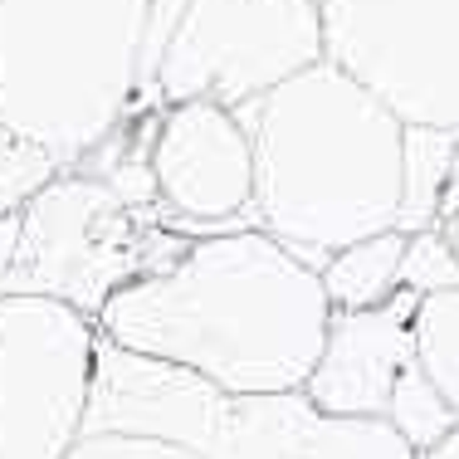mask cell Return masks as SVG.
Returning <instances> with one entry per match:
<instances>
[{
  "label": "cell",
  "mask_w": 459,
  "mask_h": 459,
  "mask_svg": "<svg viewBox=\"0 0 459 459\" xmlns=\"http://www.w3.org/2000/svg\"><path fill=\"white\" fill-rule=\"evenodd\" d=\"M401 289L425 299L440 289H459V255L440 225L411 230L406 235V259H401Z\"/></svg>",
  "instance_id": "2e32d148"
},
{
  "label": "cell",
  "mask_w": 459,
  "mask_h": 459,
  "mask_svg": "<svg viewBox=\"0 0 459 459\" xmlns=\"http://www.w3.org/2000/svg\"><path fill=\"white\" fill-rule=\"evenodd\" d=\"M98 323L39 293H0V459H64L83 435Z\"/></svg>",
  "instance_id": "52a82bcc"
},
{
  "label": "cell",
  "mask_w": 459,
  "mask_h": 459,
  "mask_svg": "<svg viewBox=\"0 0 459 459\" xmlns=\"http://www.w3.org/2000/svg\"><path fill=\"white\" fill-rule=\"evenodd\" d=\"M59 171L64 167L45 147L0 133V221H5V215H20L54 177H59Z\"/></svg>",
  "instance_id": "9a60e30c"
},
{
  "label": "cell",
  "mask_w": 459,
  "mask_h": 459,
  "mask_svg": "<svg viewBox=\"0 0 459 459\" xmlns=\"http://www.w3.org/2000/svg\"><path fill=\"white\" fill-rule=\"evenodd\" d=\"M415 362L459 415V289L425 293L415 303Z\"/></svg>",
  "instance_id": "4fadbf2b"
},
{
  "label": "cell",
  "mask_w": 459,
  "mask_h": 459,
  "mask_svg": "<svg viewBox=\"0 0 459 459\" xmlns=\"http://www.w3.org/2000/svg\"><path fill=\"white\" fill-rule=\"evenodd\" d=\"M333 303L313 264L259 225L201 235L177 264L142 274L98 313V337L186 367L221 391H303Z\"/></svg>",
  "instance_id": "6da1fadb"
},
{
  "label": "cell",
  "mask_w": 459,
  "mask_h": 459,
  "mask_svg": "<svg viewBox=\"0 0 459 459\" xmlns=\"http://www.w3.org/2000/svg\"><path fill=\"white\" fill-rule=\"evenodd\" d=\"M64 459H195L186 445L157 440V435H127V430H83Z\"/></svg>",
  "instance_id": "e0dca14e"
},
{
  "label": "cell",
  "mask_w": 459,
  "mask_h": 459,
  "mask_svg": "<svg viewBox=\"0 0 459 459\" xmlns=\"http://www.w3.org/2000/svg\"><path fill=\"white\" fill-rule=\"evenodd\" d=\"M186 0H0V133L83 167L137 113Z\"/></svg>",
  "instance_id": "3957f363"
},
{
  "label": "cell",
  "mask_w": 459,
  "mask_h": 459,
  "mask_svg": "<svg viewBox=\"0 0 459 459\" xmlns=\"http://www.w3.org/2000/svg\"><path fill=\"white\" fill-rule=\"evenodd\" d=\"M191 235L161 205H133L93 171H59L20 211V235L0 293H39L98 318L123 283L177 264Z\"/></svg>",
  "instance_id": "5b68a950"
},
{
  "label": "cell",
  "mask_w": 459,
  "mask_h": 459,
  "mask_svg": "<svg viewBox=\"0 0 459 459\" xmlns=\"http://www.w3.org/2000/svg\"><path fill=\"white\" fill-rule=\"evenodd\" d=\"M386 420L401 430V440L411 445L415 455H430L435 445H445L455 435L459 415L455 406L435 391V381L420 371V362H411L401 371L396 391H391V406H386Z\"/></svg>",
  "instance_id": "5bb4252c"
},
{
  "label": "cell",
  "mask_w": 459,
  "mask_h": 459,
  "mask_svg": "<svg viewBox=\"0 0 459 459\" xmlns=\"http://www.w3.org/2000/svg\"><path fill=\"white\" fill-rule=\"evenodd\" d=\"M15 235H20V215H5V221H0V279H5L10 255H15Z\"/></svg>",
  "instance_id": "d6986e66"
},
{
  "label": "cell",
  "mask_w": 459,
  "mask_h": 459,
  "mask_svg": "<svg viewBox=\"0 0 459 459\" xmlns=\"http://www.w3.org/2000/svg\"><path fill=\"white\" fill-rule=\"evenodd\" d=\"M83 430L186 445L195 459H420L386 415H323L303 391H221L98 337Z\"/></svg>",
  "instance_id": "277c9868"
},
{
  "label": "cell",
  "mask_w": 459,
  "mask_h": 459,
  "mask_svg": "<svg viewBox=\"0 0 459 459\" xmlns=\"http://www.w3.org/2000/svg\"><path fill=\"white\" fill-rule=\"evenodd\" d=\"M455 181H459V167H455ZM455 181H450V186H455Z\"/></svg>",
  "instance_id": "ffe728a7"
},
{
  "label": "cell",
  "mask_w": 459,
  "mask_h": 459,
  "mask_svg": "<svg viewBox=\"0 0 459 459\" xmlns=\"http://www.w3.org/2000/svg\"><path fill=\"white\" fill-rule=\"evenodd\" d=\"M152 186L181 235H225L255 221V147L235 108L215 98L167 103L152 127Z\"/></svg>",
  "instance_id": "9c48e42d"
},
{
  "label": "cell",
  "mask_w": 459,
  "mask_h": 459,
  "mask_svg": "<svg viewBox=\"0 0 459 459\" xmlns=\"http://www.w3.org/2000/svg\"><path fill=\"white\" fill-rule=\"evenodd\" d=\"M401 259H406V230H381L342 245L318 269L323 293L333 308H377L401 289Z\"/></svg>",
  "instance_id": "7c38bea8"
},
{
  "label": "cell",
  "mask_w": 459,
  "mask_h": 459,
  "mask_svg": "<svg viewBox=\"0 0 459 459\" xmlns=\"http://www.w3.org/2000/svg\"><path fill=\"white\" fill-rule=\"evenodd\" d=\"M323 54L401 123L459 133V0H318Z\"/></svg>",
  "instance_id": "ba28073f"
},
{
  "label": "cell",
  "mask_w": 459,
  "mask_h": 459,
  "mask_svg": "<svg viewBox=\"0 0 459 459\" xmlns=\"http://www.w3.org/2000/svg\"><path fill=\"white\" fill-rule=\"evenodd\" d=\"M459 167V133L455 127H420L406 123L401 142V215L396 230H430L440 225V201Z\"/></svg>",
  "instance_id": "8fae6325"
},
{
  "label": "cell",
  "mask_w": 459,
  "mask_h": 459,
  "mask_svg": "<svg viewBox=\"0 0 459 459\" xmlns=\"http://www.w3.org/2000/svg\"><path fill=\"white\" fill-rule=\"evenodd\" d=\"M255 147V221L323 269L342 245L396 230L406 123L371 89L318 59L235 108Z\"/></svg>",
  "instance_id": "7a4b0ae2"
},
{
  "label": "cell",
  "mask_w": 459,
  "mask_h": 459,
  "mask_svg": "<svg viewBox=\"0 0 459 459\" xmlns=\"http://www.w3.org/2000/svg\"><path fill=\"white\" fill-rule=\"evenodd\" d=\"M415 303L396 289L377 308H333L303 396L323 415H386L401 371L415 362Z\"/></svg>",
  "instance_id": "30bf717a"
},
{
  "label": "cell",
  "mask_w": 459,
  "mask_h": 459,
  "mask_svg": "<svg viewBox=\"0 0 459 459\" xmlns=\"http://www.w3.org/2000/svg\"><path fill=\"white\" fill-rule=\"evenodd\" d=\"M440 230L450 235V245H455V255H459V181L445 191V201H440Z\"/></svg>",
  "instance_id": "ac0fdd59"
},
{
  "label": "cell",
  "mask_w": 459,
  "mask_h": 459,
  "mask_svg": "<svg viewBox=\"0 0 459 459\" xmlns=\"http://www.w3.org/2000/svg\"><path fill=\"white\" fill-rule=\"evenodd\" d=\"M318 59H327L318 0H186L157 64V93L161 103L245 108Z\"/></svg>",
  "instance_id": "8992f818"
}]
</instances>
